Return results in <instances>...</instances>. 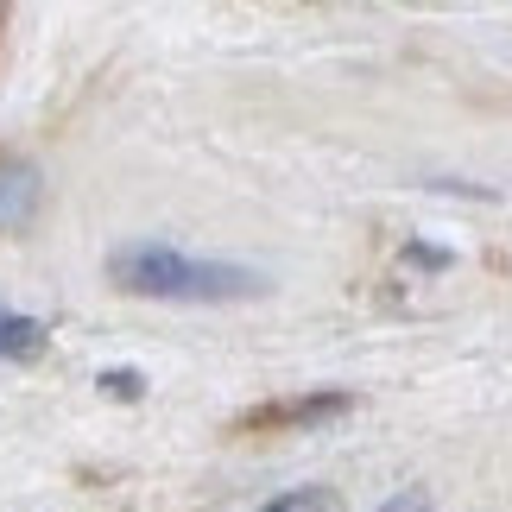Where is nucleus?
Instances as JSON below:
<instances>
[{
    "mask_svg": "<svg viewBox=\"0 0 512 512\" xmlns=\"http://www.w3.org/2000/svg\"><path fill=\"white\" fill-rule=\"evenodd\" d=\"M108 279L140 298H184V304H228V298H253L266 279L247 266H215V260H184L177 247L159 241H133L108 253Z\"/></svg>",
    "mask_w": 512,
    "mask_h": 512,
    "instance_id": "1",
    "label": "nucleus"
},
{
    "mask_svg": "<svg viewBox=\"0 0 512 512\" xmlns=\"http://www.w3.org/2000/svg\"><path fill=\"white\" fill-rule=\"evenodd\" d=\"M32 209H38V171L19 159H0V234L26 228Z\"/></svg>",
    "mask_w": 512,
    "mask_h": 512,
    "instance_id": "2",
    "label": "nucleus"
},
{
    "mask_svg": "<svg viewBox=\"0 0 512 512\" xmlns=\"http://www.w3.org/2000/svg\"><path fill=\"white\" fill-rule=\"evenodd\" d=\"M336 411H348L342 392H317V399H298V405H266V411H253L241 430H260V424H310V418H336Z\"/></svg>",
    "mask_w": 512,
    "mask_h": 512,
    "instance_id": "3",
    "label": "nucleus"
},
{
    "mask_svg": "<svg viewBox=\"0 0 512 512\" xmlns=\"http://www.w3.org/2000/svg\"><path fill=\"white\" fill-rule=\"evenodd\" d=\"M266 512H336V494L329 487H298V494H279Z\"/></svg>",
    "mask_w": 512,
    "mask_h": 512,
    "instance_id": "4",
    "label": "nucleus"
},
{
    "mask_svg": "<svg viewBox=\"0 0 512 512\" xmlns=\"http://www.w3.org/2000/svg\"><path fill=\"white\" fill-rule=\"evenodd\" d=\"M380 512H430V487H405V494H392Z\"/></svg>",
    "mask_w": 512,
    "mask_h": 512,
    "instance_id": "5",
    "label": "nucleus"
},
{
    "mask_svg": "<svg viewBox=\"0 0 512 512\" xmlns=\"http://www.w3.org/2000/svg\"><path fill=\"white\" fill-rule=\"evenodd\" d=\"M102 386L114 392V399H140V373H108Z\"/></svg>",
    "mask_w": 512,
    "mask_h": 512,
    "instance_id": "6",
    "label": "nucleus"
},
{
    "mask_svg": "<svg viewBox=\"0 0 512 512\" xmlns=\"http://www.w3.org/2000/svg\"><path fill=\"white\" fill-rule=\"evenodd\" d=\"M0 329H7V310H0Z\"/></svg>",
    "mask_w": 512,
    "mask_h": 512,
    "instance_id": "7",
    "label": "nucleus"
}]
</instances>
